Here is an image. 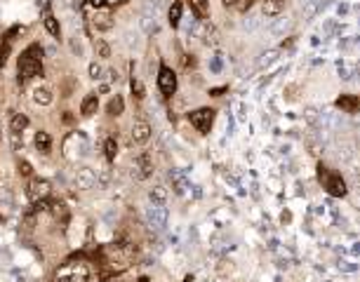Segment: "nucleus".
<instances>
[{
  "instance_id": "nucleus-24",
  "label": "nucleus",
  "mask_w": 360,
  "mask_h": 282,
  "mask_svg": "<svg viewBox=\"0 0 360 282\" xmlns=\"http://www.w3.org/2000/svg\"><path fill=\"white\" fill-rule=\"evenodd\" d=\"M262 17H264V14H262ZM262 17H256V14H250V17L243 21V29H245V31H250V33H254L256 29H262V26H264V19H262Z\"/></svg>"
},
{
  "instance_id": "nucleus-18",
  "label": "nucleus",
  "mask_w": 360,
  "mask_h": 282,
  "mask_svg": "<svg viewBox=\"0 0 360 282\" xmlns=\"http://www.w3.org/2000/svg\"><path fill=\"white\" fill-rule=\"evenodd\" d=\"M122 110H125V99H122L120 94L111 97L109 106H106V113H109L111 118H118V116H122Z\"/></svg>"
},
{
  "instance_id": "nucleus-2",
  "label": "nucleus",
  "mask_w": 360,
  "mask_h": 282,
  "mask_svg": "<svg viewBox=\"0 0 360 282\" xmlns=\"http://www.w3.org/2000/svg\"><path fill=\"white\" fill-rule=\"evenodd\" d=\"M90 280V268L83 261H71L57 268L55 282H87Z\"/></svg>"
},
{
  "instance_id": "nucleus-20",
  "label": "nucleus",
  "mask_w": 360,
  "mask_h": 282,
  "mask_svg": "<svg viewBox=\"0 0 360 282\" xmlns=\"http://www.w3.org/2000/svg\"><path fill=\"white\" fill-rule=\"evenodd\" d=\"M29 123H31L29 116H24V113H14L12 120H10V132H19V134H21V132L29 127Z\"/></svg>"
},
{
  "instance_id": "nucleus-37",
  "label": "nucleus",
  "mask_w": 360,
  "mask_h": 282,
  "mask_svg": "<svg viewBox=\"0 0 360 282\" xmlns=\"http://www.w3.org/2000/svg\"><path fill=\"white\" fill-rule=\"evenodd\" d=\"M87 3H90L92 7H101V5H104V3H106V0H87Z\"/></svg>"
},
{
  "instance_id": "nucleus-33",
  "label": "nucleus",
  "mask_w": 360,
  "mask_h": 282,
  "mask_svg": "<svg viewBox=\"0 0 360 282\" xmlns=\"http://www.w3.org/2000/svg\"><path fill=\"white\" fill-rule=\"evenodd\" d=\"M252 3H254V0H238V3H236V10L245 14V12H247V10L252 7Z\"/></svg>"
},
{
  "instance_id": "nucleus-7",
  "label": "nucleus",
  "mask_w": 360,
  "mask_h": 282,
  "mask_svg": "<svg viewBox=\"0 0 360 282\" xmlns=\"http://www.w3.org/2000/svg\"><path fill=\"white\" fill-rule=\"evenodd\" d=\"M158 90L165 94V97H172V94L177 92V73H174L170 66H160V71H158Z\"/></svg>"
},
{
  "instance_id": "nucleus-31",
  "label": "nucleus",
  "mask_w": 360,
  "mask_h": 282,
  "mask_svg": "<svg viewBox=\"0 0 360 282\" xmlns=\"http://www.w3.org/2000/svg\"><path fill=\"white\" fill-rule=\"evenodd\" d=\"M109 179H111V172L109 170H99V174H97V181H99V186H101V188H106V186H109Z\"/></svg>"
},
{
  "instance_id": "nucleus-17",
  "label": "nucleus",
  "mask_w": 360,
  "mask_h": 282,
  "mask_svg": "<svg viewBox=\"0 0 360 282\" xmlns=\"http://www.w3.org/2000/svg\"><path fill=\"white\" fill-rule=\"evenodd\" d=\"M33 144H36V148H38V153H43V155H47L49 153V148H52V136L47 134V132H36V139H33Z\"/></svg>"
},
{
  "instance_id": "nucleus-10",
  "label": "nucleus",
  "mask_w": 360,
  "mask_h": 282,
  "mask_svg": "<svg viewBox=\"0 0 360 282\" xmlns=\"http://www.w3.org/2000/svg\"><path fill=\"white\" fill-rule=\"evenodd\" d=\"M97 184V172L92 167H80L75 170V188L78 190H90Z\"/></svg>"
},
{
  "instance_id": "nucleus-13",
  "label": "nucleus",
  "mask_w": 360,
  "mask_h": 282,
  "mask_svg": "<svg viewBox=\"0 0 360 282\" xmlns=\"http://www.w3.org/2000/svg\"><path fill=\"white\" fill-rule=\"evenodd\" d=\"M290 26H292V21H290L287 17H278L273 24L269 26V31L266 33H269V38H282L287 31H290Z\"/></svg>"
},
{
  "instance_id": "nucleus-23",
  "label": "nucleus",
  "mask_w": 360,
  "mask_h": 282,
  "mask_svg": "<svg viewBox=\"0 0 360 282\" xmlns=\"http://www.w3.org/2000/svg\"><path fill=\"white\" fill-rule=\"evenodd\" d=\"M182 12H184V7H182V3L177 0V3L170 7V14H167V17H170V26L177 29V26L182 24Z\"/></svg>"
},
{
  "instance_id": "nucleus-35",
  "label": "nucleus",
  "mask_w": 360,
  "mask_h": 282,
  "mask_svg": "<svg viewBox=\"0 0 360 282\" xmlns=\"http://www.w3.org/2000/svg\"><path fill=\"white\" fill-rule=\"evenodd\" d=\"M195 7H198V12L205 17L208 14V0H195Z\"/></svg>"
},
{
  "instance_id": "nucleus-32",
  "label": "nucleus",
  "mask_w": 360,
  "mask_h": 282,
  "mask_svg": "<svg viewBox=\"0 0 360 282\" xmlns=\"http://www.w3.org/2000/svg\"><path fill=\"white\" fill-rule=\"evenodd\" d=\"M132 92H135L137 99H144V94H146L144 92V85H141L139 80H132Z\"/></svg>"
},
{
  "instance_id": "nucleus-16",
  "label": "nucleus",
  "mask_w": 360,
  "mask_h": 282,
  "mask_svg": "<svg viewBox=\"0 0 360 282\" xmlns=\"http://www.w3.org/2000/svg\"><path fill=\"white\" fill-rule=\"evenodd\" d=\"M285 10V0H264L262 14L264 17H278Z\"/></svg>"
},
{
  "instance_id": "nucleus-4",
  "label": "nucleus",
  "mask_w": 360,
  "mask_h": 282,
  "mask_svg": "<svg viewBox=\"0 0 360 282\" xmlns=\"http://www.w3.org/2000/svg\"><path fill=\"white\" fill-rule=\"evenodd\" d=\"M85 153H87L85 134H80V132H71V134L64 139V155H66V160L75 162V160L83 158Z\"/></svg>"
},
{
  "instance_id": "nucleus-29",
  "label": "nucleus",
  "mask_w": 360,
  "mask_h": 282,
  "mask_svg": "<svg viewBox=\"0 0 360 282\" xmlns=\"http://www.w3.org/2000/svg\"><path fill=\"white\" fill-rule=\"evenodd\" d=\"M87 71H90V78L92 80H99L101 75H104V66H101V64H97V62H92Z\"/></svg>"
},
{
  "instance_id": "nucleus-36",
  "label": "nucleus",
  "mask_w": 360,
  "mask_h": 282,
  "mask_svg": "<svg viewBox=\"0 0 360 282\" xmlns=\"http://www.w3.org/2000/svg\"><path fill=\"white\" fill-rule=\"evenodd\" d=\"M104 73H106V82H116V80H118L116 68H109V71H104Z\"/></svg>"
},
{
  "instance_id": "nucleus-15",
  "label": "nucleus",
  "mask_w": 360,
  "mask_h": 282,
  "mask_svg": "<svg viewBox=\"0 0 360 282\" xmlns=\"http://www.w3.org/2000/svg\"><path fill=\"white\" fill-rule=\"evenodd\" d=\"M97 108H99V94H87L83 99V104H80V113L85 118H92L97 113Z\"/></svg>"
},
{
  "instance_id": "nucleus-6",
  "label": "nucleus",
  "mask_w": 360,
  "mask_h": 282,
  "mask_svg": "<svg viewBox=\"0 0 360 282\" xmlns=\"http://www.w3.org/2000/svg\"><path fill=\"white\" fill-rule=\"evenodd\" d=\"M151 174H153V158H151V153L141 151L135 158V162H132V177H135L137 181H144V179H148Z\"/></svg>"
},
{
  "instance_id": "nucleus-9",
  "label": "nucleus",
  "mask_w": 360,
  "mask_h": 282,
  "mask_svg": "<svg viewBox=\"0 0 360 282\" xmlns=\"http://www.w3.org/2000/svg\"><path fill=\"white\" fill-rule=\"evenodd\" d=\"M146 221L151 228L160 231V228L167 223V207L165 205H151V207L146 209Z\"/></svg>"
},
{
  "instance_id": "nucleus-30",
  "label": "nucleus",
  "mask_w": 360,
  "mask_h": 282,
  "mask_svg": "<svg viewBox=\"0 0 360 282\" xmlns=\"http://www.w3.org/2000/svg\"><path fill=\"white\" fill-rule=\"evenodd\" d=\"M7 57H10V43H0V68L7 64Z\"/></svg>"
},
{
  "instance_id": "nucleus-25",
  "label": "nucleus",
  "mask_w": 360,
  "mask_h": 282,
  "mask_svg": "<svg viewBox=\"0 0 360 282\" xmlns=\"http://www.w3.org/2000/svg\"><path fill=\"white\" fill-rule=\"evenodd\" d=\"M94 52H97L101 59H109V57H111V45L106 43V40H101V38H97V40H94Z\"/></svg>"
},
{
  "instance_id": "nucleus-3",
  "label": "nucleus",
  "mask_w": 360,
  "mask_h": 282,
  "mask_svg": "<svg viewBox=\"0 0 360 282\" xmlns=\"http://www.w3.org/2000/svg\"><path fill=\"white\" fill-rule=\"evenodd\" d=\"M318 179H320V184H323V188L327 190V193H332V195H337V198L346 195V184H344V179L337 172H332V170L320 165L318 167Z\"/></svg>"
},
{
  "instance_id": "nucleus-11",
  "label": "nucleus",
  "mask_w": 360,
  "mask_h": 282,
  "mask_svg": "<svg viewBox=\"0 0 360 282\" xmlns=\"http://www.w3.org/2000/svg\"><path fill=\"white\" fill-rule=\"evenodd\" d=\"M31 101L36 106H49L55 101V92H52V87L49 85H38L33 87V92H31Z\"/></svg>"
},
{
  "instance_id": "nucleus-27",
  "label": "nucleus",
  "mask_w": 360,
  "mask_h": 282,
  "mask_svg": "<svg viewBox=\"0 0 360 282\" xmlns=\"http://www.w3.org/2000/svg\"><path fill=\"white\" fill-rule=\"evenodd\" d=\"M337 106L351 113V110H355V108H358V101H355V99H348V97H342V99H339V101H337Z\"/></svg>"
},
{
  "instance_id": "nucleus-8",
  "label": "nucleus",
  "mask_w": 360,
  "mask_h": 282,
  "mask_svg": "<svg viewBox=\"0 0 360 282\" xmlns=\"http://www.w3.org/2000/svg\"><path fill=\"white\" fill-rule=\"evenodd\" d=\"M26 195H29V200H33V203L47 198L49 195V181L47 179H40V177H31L29 186H26Z\"/></svg>"
},
{
  "instance_id": "nucleus-21",
  "label": "nucleus",
  "mask_w": 360,
  "mask_h": 282,
  "mask_svg": "<svg viewBox=\"0 0 360 282\" xmlns=\"http://www.w3.org/2000/svg\"><path fill=\"white\" fill-rule=\"evenodd\" d=\"M43 24H45V31L49 33L52 38H59L61 36V29H59V21L55 19V14H45V19H43Z\"/></svg>"
},
{
  "instance_id": "nucleus-22",
  "label": "nucleus",
  "mask_w": 360,
  "mask_h": 282,
  "mask_svg": "<svg viewBox=\"0 0 360 282\" xmlns=\"http://www.w3.org/2000/svg\"><path fill=\"white\" fill-rule=\"evenodd\" d=\"M104 155H106V160H109V162H113V160H116V155H118V141L113 139V136H109V139L104 141Z\"/></svg>"
},
{
  "instance_id": "nucleus-14",
  "label": "nucleus",
  "mask_w": 360,
  "mask_h": 282,
  "mask_svg": "<svg viewBox=\"0 0 360 282\" xmlns=\"http://www.w3.org/2000/svg\"><path fill=\"white\" fill-rule=\"evenodd\" d=\"M92 26H94L99 33H106V31L113 29V17L106 14V12H97V14H94V19H92Z\"/></svg>"
},
{
  "instance_id": "nucleus-26",
  "label": "nucleus",
  "mask_w": 360,
  "mask_h": 282,
  "mask_svg": "<svg viewBox=\"0 0 360 282\" xmlns=\"http://www.w3.org/2000/svg\"><path fill=\"white\" fill-rule=\"evenodd\" d=\"M10 144H12V151H17V153L24 151V136L19 132H10Z\"/></svg>"
},
{
  "instance_id": "nucleus-12",
  "label": "nucleus",
  "mask_w": 360,
  "mask_h": 282,
  "mask_svg": "<svg viewBox=\"0 0 360 282\" xmlns=\"http://www.w3.org/2000/svg\"><path fill=\"white\" fill-rule=\"evenodd\" d=\"M132 144H137V146H144L148 139H151V125L146 123V120H137L135 125H132Z\"/></svg>"
},
{
  "instance_id": "nucleus-28",
  "label": "nucleus",
  "mask_w": 360,
  "mask_h": 282,
  "mask_svg": "<svg viewBox=\"0 0 360 282\" xmlns=\"http://www.w3.org/2000/svg\"><path fill=\"white\" fill-rule=\"evenodd\" d=\"M17 172L21 174V177H33V167H31L29 160H19V162H17Z\"/></svg>"
},
{
  "instance_id": "nucleus-38",
  "label": "nucleus",
  "mask_w": 360,
  "mask_h": 282,
  "mask_svg": "<svg viewBox=\"0 0 360 282\" xmlns=\"http://www.w3.org/2000/svg\"><path fill=\"white\" fill-rule=\"evenodd\" d=\"M236 3H238V0H221V5L224 7H236Z\"/></svg>"
},
{
  "instance_id": "nucleus-34",
  "label": "nucleus",
  "mask_w": 360,
  "mask_h": 282,
  "mask_svg": "<svg viewBox=\"0 0 360 282\" xmlns=\"http://www.w3.org/2000/svg\"><path fill=\"white\" fill-rule=\"evenodd\" d=\"M275 57H278V52H275V49H271V52H266V54H264V59H262V62H259V66H269V64L273 62Z\"/></svg>"
},
{
  "instance_id": "nucleus-1",
  "label": "nucleus",
  "mask_w": 360,
  "mask_h": 282,
  "mask_svg": "<svg viewBox=\"0 0 360 282\" xmlns=\"http://www.w3.org/2000/svg\"><path fill=\"white\" fill-rule=\"evenodd\" d=\"M43 75V47L40 45H29L19 57V85L24 87L31 78Z\"/></svg>"
},
{
  "instance_id": "nucleus-5",
  "label": "nucleus",
  "mask_w": 360,
  "mask_h": 282,
  "mask_svg": "<svg viewBox=\"0 0 360 282\" xmlns=\"http://www.w3.org/2000/svg\"><path fill=\"white\" fill-rule=\"evenodd\" d=\"M189 120L200 134H208L210 129H212V123H214V108H208V106H202V108H195L189 113Z\"/></svg>"
},
{
  "instance_id": "nucleus-19",
  "label": "nucleus",
  "mask_w": 360,
  "mask_h": 282,
  "mask_svg": "<svg viewBox=\"0 0 360 282\" xmlns=\"http://www.w3.org/2000/svg\"><path fill=\"white\" fill-rule=\"evenodd\" d=\"M148 200H151V205H165L167 203V188L165 186H153V188L148 190Z\"/></svg>"
},
{
  "instance_id": "nucleus-39",
  "label": "nucleus",
  "mask_w": 360,
  "mask_h": 282,
  "mask_svg": "<svg viewBox=\"0 0 360 282\" xmlns=\"http://www.w3.org/2000/svg\"><path fill=\"white\" fill-rule=\"evenodd\" d=\"M64 123L71 125V123H73V116H71V113H66V116H64Z\"/></svg>"
}]
</instances>
